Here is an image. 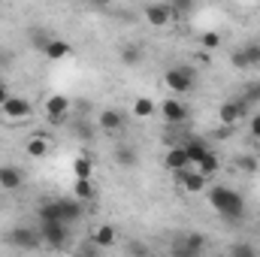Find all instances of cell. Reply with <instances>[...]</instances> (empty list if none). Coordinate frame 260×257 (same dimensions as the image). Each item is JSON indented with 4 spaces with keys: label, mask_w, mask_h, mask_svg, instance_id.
Here are the masks:
<instances>
[{
    "label": "cell",
    "mask_w": 260,
    "mask_h": 257,
    "mask_svg": "<svg viewBox=\"0 0 260 257\" xmlns=\"http://www.w3.org/2000/svg\"><path fill=\"white\" fill-rule=\"evenodd\" d=\"M230 257H257V254H254V248H251V245H233Z\"/></svg>",
    "instance_id": "33"
},
{
    "label": "cell",
    "mask_w": 260,
    "mask_h": 257,
    "mask_svg": "<svg viewBox=\"0 0 260 257\" xmlns=\"http://www.w3.org/2000/svg\"><path fill=\"white\" fill-rule=\"evenodd\" d=\"M160 115H164L170 124H182V121H188V109H185V103L176 100V97H170V100L160 103Z\"/></svg>",
    "instance_id": "8"
},
{
    "label": "cell",
    "mask_w": 260,
    "mask_h": 257,
    "mask_svg": "<svg viewBox=\"0 0 260 257\" xmlns=\"http://www.w3.org/2000/svg\"><path fill=\"white\" fill-rule=\"evenodd\" d=\"M21 185H24V173L15 164H3L0 167V188L3 191H18Z\"/></svg>",
    "instance_id": "9"
},
{
    "label": "cell",
    "mask_w": 260,
    "mask_h": 257,
    "mask_svg": "<svg viewBox=\"0 0 260 257\" xmlns=\"http://www.w3.org/2000/svg\"><path fill=\"white\" fill-rule=\"evenodd\" d=\"M206 197H209L212 209H215L224 221H239V218H242V212H245V200H242V194H236L233 188L215 185V188H209V191H206Z\"/></svg>",
    "instance_id": "1"
},
{
    "label": "cell",
    "mask_w": 260,
    "mask_h": 257,
    "mask_svg": "<svg viewBox=\"0 0 260 257\" xmlns=\"http://www.w3.org/2000/svg\"><path fill=\"white\" fill-rule=\"evenodd\" d=\"M230 61L236 70H251V67H260V43H245L239 49H233Z\"/></svg>",
    "instance_id": "5"
},
{
    "label": "cell",
    "mask_w": 260,
    "mask_h": 257,
    "mask_svg": "<svg viewBox=\"0 0 260 257\" xmlns=\"http://www.w3.org/2000/svg\"><path fill=\"white\" fill-rule=\"evenodd\" d=\"M91 242H94L97 248H112V245L118 242V233H115V227H109V224H103V227H97V230H94V236H91Z\"/></svg>",
    "instance_id": "17"
},
{
    "label": "cell",
    "mask_w": 260,
    "mask_h": 257,
    "mask_svg": "<svg viewBox=\"0 0 260 257\" xmlns=\"http://www.w3.org/2000/svg\"><path fill=\"white\" fill-rule=\"evenodd\" d=\"M233 164H236V170H242V173H257L260 170V160L254 154H239Z\"/></svg>",
    "instance_id": "26"
},
{
    "label": "cell",
    "mask_w": 260,
    "mask_h": 257,
    "mask_svg": "<svg viewBox=\"0 0 260 257\" xmlns=\"http://www.w3.org/2000/svg\"><path fill=\"white\" fill-rule=\"evenodd\" d=\"M118 58H121V64H124V67L142 64V46H139V43H127V46H121Z\"/></svg>",
    "instance_id": "19"
},
{
    "label": "cell",
    "mask_w": 260,
    "mask_h": 257,
    "mask_svg": "<svg viewBox=\"0 0 260 257\" xmlns=\"http://www.w3.org/2000/svg\"><path fill=\"white\" fill-rule=\"evenodd\" d=\"M46 151H49V139L46 136H30L27 139V154L30 157H43Z\"/></svg>",
    "instance_id": "25"
},
{
    "label": "cell",
    "mask_w": 260,
    "mask_h": 257,
    "mask_svg": "<svg viewBox=\"0 0 260 257\" xmlns=\"http://www.w3.org/2000/svg\"><path fill=\"white\" fill-rule=\"evenodd\" d=\"M73 194H76V200H79V203H88V200H94V185H91V182L76 179V188H73Z\"/></svg>",
    "instance_id": "27"
},
{
    "label": "cell",
    "mask_w": 260,
    "mask_h": 257,
    "mask_svg": "<svg viewBox=\"0 0 260 257\" xmlns=\"http://www.w3.org/2000/svg\"><path fill=\"white\" fill-rule=\"evenodd\" d=\"M0 109H3V115H6L9 121H21V118L30 115V103H27L24 97H15V94H9V100H6Z\"/></svg>",
    "instance_id": "7"
},
{
    "label": "cell",
    "mask_w": 260,
    "mask_h": 257,
    "mask_svg": "<svg viewBox=\"0 0 260 257\" xmlns=\"http://www.w3.org/2000/svg\"><path fill=\"white\" fill-rule=\"evenodd\" d=\"M176 242H182L185 248H191L197 254H206V236H203V233H185V236H179Z\"/></svg>",
    "instance_id": "23"
},
{
    "label": "cell",
    "mask_w": 260,
    "mask_h": 257,
    "mask_svg": "<svg viewBox=\"0 0 260 257\" xmlns=\"http://www.w3.org/2000/svg\"><path fill=\"white\" fill-rule=\"evenodd\" d=\"M115 160H118V167L130 170V167L139 164V154H136V148H130L127 142H121V145H115Z\"/></svg>",
    "instance_id": "18"
},
{
    "label": "cell",
    "mask_w": 260,
    "mask_h": 257,
    "mask_svg": "<svg viewBox=\"0 0 260 257\" xmlns=\"http://www.w3.org/2000/svg\"><path fill=\"white\" fill-rule=\"evenodd\" d=\"M100 127L109 130V133H112V130H121L124 127V115H121L118 109H103V112H100Z\"/></svg>",
    "instance_id": "20"
},
{
    "label": "cell",
    "mask_w": 260,
    "mask_h": 257,
    "mask_svg": "<svg viewBox=\"0 0 260 257\" xmlns=\"http://www.w3.org/2000/svg\"><path fill=\"white\" fill-rule=\"evenodd\" d=\"M194 82H197V70L194 67H173V70L164 73V85H167L176 97L191 94V91H194Z\"/></svg>",
    "instance_id": "2"
},
{
    "label": "cell",
    "mask_w": 260,
    "mask_h": 257,
    "mask_svg": "<svg viewBox=\"0 0 260 257\" xmlns=\"http://www.w3.org/2000/svg\"><path fill=\"white\" fill-rule=\"evenodd\" d=\"M37 230H40L43 245H49V248H55V251H61L67 242H70V230H67V224H40Z\"/></svg>",
    "instance_id": "4"
},
{
    "label": "cell",
    "mask_w": 260,
    "mask_h": 257,
    "mask_svg": "<svg viewBox=\"0 0 260 257\" xmlns=\"http://www.w3.org/2000/svg\"><path fill=\"white\" fill-rule=\"evenodd\" d=\"M6 242H9L12 248H18V251H37V248L43 245L40 230H34V227H12V230L6 233Z\"/></svg>",
    "instance_id": "3"
},
{
    "label": "cell",
    "mask_w": 260,
    "mask_h": 257,
    "mask_svg": "<svg viewBox=\"0 0 260 257\" xmlns=\"http://www.w3.org/2000/svg\"><path fill=\"white\" fill-rule=\"evenodd\" d=\"M242 103L251 106V103H260V82H248L242 88Z\"/></svg>",
    "instance_id": "28"
},
{
    "label": "cell",
    "mask_w": 260,
    "mask_h": 257,
    "mask_svg": "<svg viewBox=\"0 0 260 257\" xmlns=\"http://www.w3.org/2000/svg\"><path fill=\"white\" fill-rule=\"evenodd\" d=\"M248 115V106L242 103V100H230V103H224L221 106V112H218V118H221V124H236L239 118H245Z\"/></svg>",
    "instance_id": "10"
},
{
    "label": "cell",
    "mask_w": 260,
    "mask_h": 257,
    "mask_svg": "<svg viewBox=\"0 0 260 257\" xmlns=\"http://www.w3.org/2000/svg\"><path fill=\"white\" fill-rule=\"evenodd\" d=\"M130 112H133V118H151L154 115V100L151 97H136Z\"/></svg>",
    "instance_id": "21"
},
{
    "label": "cell",
    "mask_w": 260,
    "mask_h": 257,
    "mask_svg": "<svg viewBox=\"0 0 260 257\" xmlns=\"http://www.w3.org/2000/svg\"><path fill=\"white\" fill-rule=\"evenodd\" d=\"M179 182H182V188H185L188 194L206 191V179H203L197 170H185V173H179Z\"/></svg>",
    "instance_id": "15"
},
{
    "label": "cell",
    "mask_w": 260,
    "mask_h": 257,
    "mask_svg": "<svg viewBox=\"0 0 260 257\" xmlns=\"http://www.w3.org/2000/svg\"><path fill=\"white\" fill-rule=\"evenodd\" d=\"M200 43H203V49H218V46H221V37H218L215 30H206V34L200 37Z\"/></svg>",
    "instance_id": "31"
},
{
    "label": "cell",
    "mask_w": 260,
    "mask_h": 257,
    "mask_svg": "<svg viewBox=\"0 0 260 257\" xmlns=\"http://www.w3.org/2000/svg\"><path fill=\"white\" fill-rule=\"evenodd\" d=\"M182 148H185V154H188L191 167H197V164H200V160H203V157H206V154L212 151V148H209V145H206L203 139H197V136H191V139H185V142H182Z\"/></svg>",
    "instance_id": "13"
},
{
    "label": "cell",
    "mask_w": 260,
    "mask_h": 257,
    "mask_svg": "<svg viewBox=\"0 0 260 257\" xmlns=\"http://www.w3.org/2000/svg\"><path fill=\"white\" fill-rule=\"evenodd\" d=\"M46 55H49L52 61H61V58H67V55H70V43H64V40H55V37H52V43H49Z\"/></svg>",
    "instance_id": "24"
},
{
    "label": "cell",
    "mask_w": 260,
    "mask_h": 257,
    "mask_svg": "<svg viewBox=\"0 0 260 257\" xmlns=\"http://www.w3.org/2000/svg\"><path fill=\"white\" fill-rule=\"evenodd\" d=\"M37 218H40V224H64V221H61L58 200H49V203H43V206L37 209Z\"/></svg>",
    "instance_id": "16"
},
{
    "label": "cell",
    "mask_w": 260,
    "mask_h": 257,
    "mask_svg": "<svg viewBox=\"0 0 260 257\" xmlns=\"http://www.w3.org/2000/svg\"><path fill=\"white\" fill-rule=\"evenodd\" d=\"M58 257H64V254H58Z\"/></svg>",
    "instance_id": "37"
},
{
    "label": "cell",
    "mask_w": 260,
    "mask_h": 257,
    "mask_svg": "<svg viewBox=\"0 0 260 257\" xmlns=\"http://www.w3.org/2000/svg\"><path fill=\"white\" fill-rule=\"evenodd\" d=\"M67 112H70V97H64V94H55V97H49L46 100V115L58 124V121H64Z\"/></svg>",
    "instance_id": "12"
},
{
    "label": "cell",
    "mask_w": 260,
    "mask_h": 257,
    "mask_svg": "<svg viewBox=\"0 0 260 257\" xmlns=\"http://www.w3.org/2000/svg\"><path fill=\"white\" fill-rule=\"evenodd\" d=\"M218 167H221V160L215 157V151H209V154H206V157L197 164V173H200V176L209 182V176H215V173H218Z\"/></svg>",
    "instance_id": "22"
},
{
    "label": "cell",
    "mask_w": 260,
    "mask_h": 257,
    "mask_svg": "<svg viewBox=\"0 0 260 257\" xmlns=\"http://www.w3.org/2000/svg\"><path fill=\"white\" fill-rule=\"evenodd\" d=\"M173 257H206V254H197L191 248H185L182 242H173Z\"/></svg>",
    "instance_id": "32"
},
{
    "label": "cell",
    "mask_w": 260,
    "mask_h": 257,
    "mask_svg": "<svg viewBox=\"0 0 260 257\" xmlns=\"http://www.w3.org/2000/svg\"><path fill=\"white\" fill-rule=\"evenodd\" d=\"M145 18H148V24H154V27H167V24L173 21V6H170V3H148V6H145Z\"/></svg>",
    "instance_id": "6"
},
{
    "label": "cell",
    "mask_w": 260,
    "mask_h": 257,
    "mask_svg": "<svg viewBox=\"0 0 260 257\" xmlns=\"http://www.w3.org/2000/svg\"><path fill=\"white\" fill-rule=\"evenodd\" d=\"M164 164H167V170H173L176 176H179V173H185V170H191V160H188V154H185V148H182V145H173V148L167 151Z\"/></svg>",
    "instance_id": "11"
},
{
    "label": "cell",
    "mask_w": 260,
    "mask_h": 257,
    "mask_svg": "<svg viewBox=\"0 0 260 257\" xmlns=\"http://www.w3.org/2000/svg\"><path fill=\"white\" fill-rule=\"evenodd\" d=\"M30 43H34V49L46 52V49H49V43H52V37H49L46 30H30Z\"/></svg>",
    "instance_id": "30"
},
{
    "label": "cell",
    "mask_w": 260,
    "mask_h": 257,
    "mask_svg": "<svg viewBox=\"0 0 260 257\" xmlns=\"http://www.w3.org/2000/svg\"><path fill=\"white\" fill-rule=\"evenodd\" d=\"M73 170H76V179H82V182H91V160H88V157H76Z\"/></svg>",
    "instance_id": "29"
},
{
    "label": "cell",
    "mask_w": 260,
    "mask_h": 257,
    "mask_svg": "<svg viewBox=\"0 0 260 257\" xmlns=\"http://www.w3.org/2000/svg\"><path fill=\"white\" fill-rule=\"evenodd\" d=\"M248 124H251V136L260 142V115H251V121H248Z\"/></svg>",
    "instance_id": "35"
},
{
    "label": "cell",
    "mask_w": 260,
    "mask_h": 257,
    "mask_svg": "<svg viewBox=\"0 0 260 257\" xmlns=\"http://www.w3.org/2000/svg\"><path fill=\"white\" fill-rule=\"evenodd\" d=\"M58 209H61V221H64L67 227H70L73 221H79V218H82V203H79V200L61 197V200H58Z\"/></svg>",
    "instance_id": "14"
},
{
    "label": "cell",
    "mask_w": 260,
    "mask_h": 257,
    "mask_svg": "<svg viewBox=\"0 0 260 257\" xmlns=\"http://www.w3.org/2000/svg\"><path fill=\"white\" fill-rule=\"evenodd\" d=\"M6 100H9V88H6V82L0 79V106H3Z\"/></svg>",
    "instance_id": "36"
},
{
    "label": "cell",
    "mask_w": 260,
    "mask_h": 257,
    "mask_svg": "<svg viewBox=\"0 0 260 257\" xmlns=\"http://www.w3.org/2000/svg\"><path fill=\"white\" fill-rule=\"evenodd\" d=\"M127 251H130L133 257H145V254H148V248H145V245H142L139 239H133V242H130V245H127Z\"/></svg>",
    "instance_id": "34"
}]
</instances>
